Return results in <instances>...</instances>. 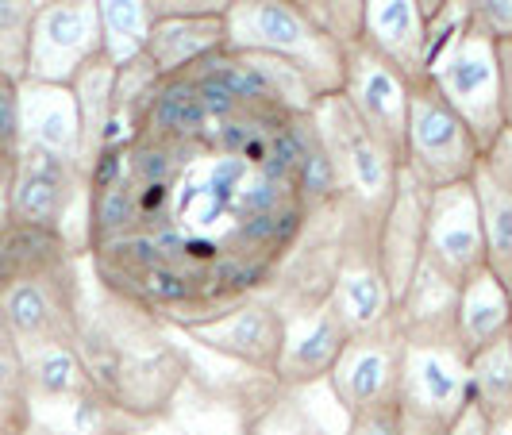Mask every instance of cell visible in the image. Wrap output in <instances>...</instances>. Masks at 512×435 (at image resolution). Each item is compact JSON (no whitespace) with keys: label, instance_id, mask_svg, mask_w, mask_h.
Returning a JSON list of instances; mask_svg holds the SVG:
<instances>
[{"label":"cell","instance_id":"obj_1","mask_svg":"<svg viewBox=\"0 0 512 435\" xmlns=\"http://www.w3.org/2000/svg\"><path fill=\"white\" fill-rule=\"evenodd\" d=\"M85 285L77 274V355L93 382L139 420L166 416L185 378L178 332L151 308L112 293L85 255Z\"/></svg>","mask_w":512,"mask_h":435},{"label":"cell","instance_id":"obj_16","mask_svg":"<svg viewBox=\"0 0 512 435\" xmlns=\"http://www.w3.org/2000/svg\"><path fill=\"white\" fill-rule=\"evenodd\" d=\"M351 335L355 332L343 324V316L335 312L332 301H324L305 316H285V343L282 359H278L282 389H297V385L328 378Z\"/></svg>","mask_w":512,"mask_h":435},{"label":"cell","instance_id":"obj_9","mask_svg":"<svg viewBox=\"0 0 512 435\" xmlns=\"http://www.w3.org/2000/svg\"><path fill=\"white\" fill-rule=\"evenodd\" d=\"M405 335L397 332L393 316L347 339L343 355L335 359L328 382L339 393V401L347 405V412H366L382 409V405H397L401 393V370H405Z\"/></svg>","mask_w":512,"mask_h":435},{"label":"cell","instance_id":"obj_7","mask_svg":"<svg viewBox=\"0 0 512 435\" xmlns=\"http://www.w3.org/2000/svg\"><path fill=\"white\" fill-rule=\"evenodd\" d=\"M478 158H482V147H478L474 131L462 124L459 112L439 97L432 81H416L409 97L401 166L420 185L443 189V185L474 178Z\"/></svg>","mask_w":512,"mask_h":435},{"label":"cell","instance_id":"obj_24","mask_svg":"<svg viewBox=\"0 0 512 435\" xmlns=\"http://www.w3.org/2000/svg\"><path fill=\"white\" fill-rule=\"evenodd\" d=\"M70 89L81 112V170H85L89 158L108 143L116 124V66L101 54L70 81Z\"/></svg>","mask_w":512,"mask_h":435},{"label":"cell","instance_id":"obj_21","mask_svg":"<svg viewBox=\"0 0 512 435\" xmlns=\"http://www.w3.org/2000/svg\"><path fill=\"white\" fill-rule=\"evenodd\" d=\"M224 47H228V24L220 16H166V20H154L143 54L162 77H181L201 58Z\"/></svg>","mask_w":512,"mask_h":435},{"label":"cell","instance_id":"obj_30","mask_svg":"<svg viewBox=\"0 0 512 435\" xmlns=\"http://www.w3.org/2000/svg\"><path fill=\"white\" fill-rule=\"evenodd\" d=\"M89 231H93V247L143 231L131 178L116 181V185H108V189H97V193H89ZM89 255H93V251H89Z\"/></svg>","mask_w":512,"mask_h":435},{"label":"cell","instance_id":"obj_23","mask_svg":"<svg viewBox=\"0 0 512 435\" xmlns=\"http://www.w3.org/2000/svg\"><path fill=\"white\" fill-rule=\"evenodd\" d=\"M208 128H212V120L197 101L193 85L185 77H166L158 97L147 108V116H143L139 135L143 139H162V143H201L205 147Z\"/></svg>","mask_w":512,"mask_h":435},{"label":"cell","instance_id":"obj_15","mask_svg":"<svg viewBox=\"0 0 512 435\" xmlns=\"http://www.w3.org/2000/svg\"><path fill=\"white\" fill-rule=\"evenodd\" d=\"M374 235H378V224H362L359 235L347 247V255H343L332 297H328L335 312L343 316V324L355 335L370 332V328H378L393 316V297H389V285H385L382 266H378Z\"/></svg>","mask_w":512,"mask_h":435},{"label":"cell","instance_id":"obj_43","mask_svg":"<svg viewBox=\"0 0 512 435\" xmlns=\"http://www.w3.org/2000/svg\"><path fill=\"white\" fill-rule=\"evenodd\" d=\"M447 4H451V0H420V8H424V16H428V20H432L436 12H443Z\"/></svg>","mask_w":512,"mask_h":435},{"label":"cell","instance_id":"obj_12","mask_svg":"<svg viewBox=\"0 0 512 435\" xmlns=\"http://www.w3.org/2000/svg\"><path fill=\"white\" fill-rule=\"evenodd\" d=\"M424 258H432L443 274L455 282H470L486 270V231H482V208L470 181H455L432 189L428 197V235H424Z\"/></svg>","mask_w":512,"mask_h":435},{"label":"cell","instance_id":"obj_29","mask_svg":"<svg viewBox=\"0 0 512 435\" xmlns=\"http://www.w3.org/2000/svg\"><path fill=\"white\" fill-rule=\"evenodd\" d=\"M24 382L31 385V397H58V393H74L81 385H93V374L85 370L74 343H47L31 351Z\"/></svg>","mask_w":512,"mask_h":435},{"label":"cell","instance_id":"obj_47","mask_svg":"<svg viewBox=\"0 0 512 435\" xmlns=\"http://www.w3.org/2000/svg\"><path fill=\"white\" fill-rule=\"evenodd\" d=\"M0 143H4V139H0Z\"/></svg>","mask_w":512,"mask_h":435},{"label":"cell","instance_id":"obj_28","mask_svg":"<svg viewBox=\"0 0 512 435\" xmlns=\"http://www.w3.org/2000/svg\"><path fill=\"white\" fill-rule=\"evenodd\" d=\"M470 393L486 420L512 412V339H497L470 355Z\"/></svg>","mask_w":512,"mask_h":435},{"label":"cell","instance_id":"obj_20","mask_svg":"<svg viewBox=\"0 0 512 435\" xmlns=\"http://www.w3.org/2000/svg\"><path fill=\"white\" fill-rule=\"evenodd\" d=\"M262 412L266 409H258L255 401H247L239 393L216 389V385H205L185 374L174 389L166 420L181 435H251Z\"/></svg>","mask_w":512,"mask_h":435},{"label":"cell","instance_id":"obj_37","mask_svg":"<svg viewBox=\"0 0 512 435\" xmlns=\"http://www.w3.org/2000/svg\"><path fill=\"white\" fill-rule=\"evenodd\" d=\"M235 0H151L154 16L166 20V16H228V8Z\"/></svg>","mask_w":512,"mask_h":435},{"label":"cell","instance_id":"obj_8","mask_svg":"<svg viewBox=\"0 0 512 435\" xmlns=\"http://www.w3.org/2000/svg\"><path fill=\"white\" fill-rule=\"evenodd\" d=\"M104 54L97 0H54L35 12L27 39L31 81L70 85L89 62Z\"/></svg>","mask_w":512,"mask_h":435},{"label":"cell","instance_id":"obj_32","mask_svg":"<svg viewBox=\"0 0 512 435\" xmlns=\"http://www.w3.org/2000/svg\"><path fill=\"white\" fill-rule=\"evenodd\" d=\"M470 24L486 31L489 39H512V0H462Z\"/></svg>","mask_w":512,"mask_h":435},{"label":"cell","instance_id":"obj_36","mask_svg":"<svg viewBox=\"0 0 512 435\" xmlns=\"http://www.w3.org/2000/svg\"><path fill=\"white\" fill-rule=\"evenodd\" d=\"M347 435H401V412H397V405L355 412Z\"/></svg>","mask_w":512,"mask_h":435},{"label":"cell","instance_id":"obj_5","mask_svg":"<svg viewBox=\"0 0 512 435\" xmlns=\"http://www.w3.org/2000/svg\"><path fill=\"white\" fill-rule=\"evenodd\" d=\"M362 224H374V220L362 216L355 205H347L343 197L335 205L312 212L305 220L301 239L282 258V266H278L274 282L266 289V297L282 308L285 316H305V312L324 305L332 297V285L339 266H343V255H347V247L359 235Z\"/></svg>","mask_w":512,"mask_h":435},{"label":"cell","instance_id":"obj_22","mask_svg":"<svg viewBox=\"0 0 512 435\" xmlns=\"http://www.w3.org/2000/svg\"><path fill=\"white\" fill-rule=\"evenodd\" d=\"M509 320H512V293L489 270L474 274L470 282H462L455 335H459L466 355H478L482 347L505 339L509 335Z\"/></svg>","mask_w":512,"mask_h":435},{"label":"cell","instance_id":"obj_26","mask_svg":"<svg viewBox=\"0 0 512 435\" xmlns=\"http://www.w3.org/2000/svg\"><path fill=\"white\" fill-rule=\"evenodd\" d=\"M293 135H297V147H301V158H297V170H293V189H297V201L308 216L320 212L339 201V181H335V166L328 158V147L316 131V120L312 112H301L293 116Z\"/></svg>","mask_w":512,"mask_h":435},{"label":"cell","instance_id":"obj_42","mask_svg":"<svg viewBox=\"0 0 512 435\" xmlns=\"http://www.w3.org/2000/svg\"><path fill=\"white\" fill-rule=\"evenodd\" d=\"M486 435H512V412L509 416H493V420H486Z\"/></svg>","mask_w":512,"mask_h":435},{"label":"cell","instance_id":"obj_4","mask_svg":"<svg viewBox=\"0 0 512 435\" xmlns=\"http://www.w3.org/2000/svg\"><path fill=\"white\" fill-rule=\"evenodd\" d=\"M424 81H432L439 97L459 112L462 124L474 131L482 151L505 131L501 77H497V39H489L486 31H478L470 20L428 51Z\"/></svg>","mask_w":512,"mask_h":435},{"label":"cell","instance_id":"obj_2","mask_svg":"<svg viewBox=\"0 0 512 435\" xmlns=\"http://www.w3.org/2000/svg\"><path fill=\"white\" fill-rule=\"evenodd\" d=\"M228 51L282 58L308 81L316 97L343 89L347 43L324 24V16L297 0H235L224 16Z\"/></svg>","mask_w":512,"mask_h":435},{"label":"cell","instance_id":"obj_38","mask_svg":"<svg viewBox=\"0 0 512 435\" xmlns=\"http://www.w3.org/2000/svg\"><path fill=\"white\" fill-rule=\"evenodd\" d=\"M478 162H482V166H486L497 181L512 185V128L501 131V135L489 143L486 151H482V158H478Z\"/></svg>","mask_w":512,"mask_h":435},{"label":"cell","instance_id":"obj_14","mask_svg":"<svg viewBox=\"0 0 512 435\" xmlns=\"http://www.w3.org/2000/svg\"><path fill=\"white\" fill-rule=\"evenodd\" d=\"M81 197H85V174L77 162L39 147H24L16 189H12V208L20 224L58 231Z\"/></svg>","mask_w":512,"mask_h":435},{"label":"cell","instance_id":"obj_13","mask_svg":"<svg viewBox=\"0 0 512 435\" xmlns=\"http://www.w3.org/2000/svg\"><path fill=\"white\" fill-rule=\"evenodd\" d=\"M428 197H432V189L420 185L401 166L397 189H393L382 220H378V235H374V243H378V266H382V278L389 285V297L393 301L405 293V285L412 282V274H416V266L424 258Z\"/></svg>","mask_w":512,"mask_h":435},{"label":"cell","instance_id":"obj_39","mask_svg":"<svg viewBox=\"0 0 512 435\" xmlns=\"http://www.w3.org/2000/svg\"><path fill=\"white\" fill-rule=\"evenodd\" d=\"M497 77H501V116L505 128H512V39L497 43Z\"/></svg>","mask_w":512,"mask_h":435},{"label":"cell","instance_id":"obj_34","mask_svg":"<svg viewBox=\"0 0 512 435\" xmlns=\"http://www.w3.org/2000/svg\"><path fill=\"white\" fill-rule=\"evenodd\" d=\"M35 4L31 0H0V43L20 47L27 54V39H31V24H35Z\"/></svg>","mask_w":512,"mask_h":435},{"label":"cell","instance_id":"obj_44","mask_svg":"<svg viewBox=\"0 0 512 435\" xmlns=\"http://www.w3.org/2000/svg\"><path fill=\"white\" fill-rule=\"evenodd\" d=\"M297 4H308V8H316V0H297ZM316 12H320V8H316ZM324 24H328V20H324Z\"/></svg>","mask_w":512,"mask_h":435},{"label":"cell","instance_id":"obj_11","mask_svg":"<svg viewBox=\"0 0 512 435\" xmlns=\"http://www.w3.org/2000/svg\"><path fill=\"white\" fill-rule=\"evenodd\" d=\"M178 332L208 347V351L224 355V359L278 374V359H282L285 343V312L266 293H255V297H243V301H235V305L208 316L201 324L178 328Z\"/></svg>","mask_w":512,"mask_h":435},{"label":"cell","instance_id":"obj_45","mask_svg":"<svg viewBox=\"0 0 512 435\" xmlns=\"http://www.w3.org/2000/svg\"><path fill=\"white\" fill-rule=\"evenodd\" d=\"M31 4H35V8H43V4H54V0H31Z\"/></svg>","mask_w":512,"mask_h":435},{"label":"cell","instance_id":"obj_31","mask_svg":"<svg viewBox=\"0 0 512 435\" xmlns=\"http://www.w3.org/2000/svg\"><path fill=\"white\" fill-rule=\"evenodd\" d=\"M293 397V405L301 409V416L308 420L312 435H347L351 432V412L339 401V393L332 389L328 378L320 382L297 385V389H285Z\"/></svg>","mask_w":512,"mask_h":435},{"label":"cell","instance_id":"obj_41","mask_svg":"<svg viewBox=\"0 0 512 435\" xmlns=\"http://www.w3.org/2000/svg\"><path fill=\"white\" fill-rule=\"evenodd\" d=\"M124 435H181V432L166 420V416H154V420H139V424Z\"/></svg>","mask_w":512,"mask_h":435},{"label":"cell","instance_id":"obj_10","mask_svg":"<svg viewBox=\"0 0 512 435\" xmlns=\"http://www.w3.org/2000/svg\"><path fill=\"white\" fill-rule=\"evenodd\" d=\"M412 85L416 81H409L389 58L370 51L366 43H347V70H343V89L339 93L355 108L362 124L374 131L397 158L405 147Z\"/></svg>","mask_w":512,"mask_h":435},{"label":"cell","instance_id":"obj_19","mask_svg":"<svg viewBox=\"0 0 512 435\" xmlns=\"http://www.w3.org/2000/svg\"><path fill=\"white\" fill-rule=\"evenodd\" d=\"M16 116H20L27 147L51 151L58 158H70V162L81 166V112H77L70 85L27 81L20 101H16Z\"/></svg>","mask_w":512,"mask_h":435},{"label":"cell","instance_id":"obj_27","mask_svg":"<svg viewBox=\"0 0 512 435\" xmlns=\"http://www.w3.org/2000/svg\"><path fill=\"white\" fill-rule=\"evenodd\" d=\"M97 16H101L104 58L112 66L139 58L151 39L154 20H158L151 0H97Z\"/></svg>","mask_w":512,"mask_h":435},{"label":"cell","instance_id":"obj_17","mask_svg":"<svg viewBox=\"0 0 512 435\" xmlns=\"http://www.w3.org/2000/svg\"><path fill=\"white\" fill-rule=\"evenodd\" d=\"M459 289L462 285L443 274L432 258H420L412 282L393 301V324L405 343H459Z\"/></svg>","mask_w":512,"mask_h":435},{"label":"cell","instance_id":"obj_40","mask_svg":"<svg viewBox=\"0 0 512 435\" xmlns=\"http://www.w3.org/2000/svg\"><path fill=\"white\" fill-rule=\"evenodd\" d=\"M447 435H486V416H482V409L470 405V409L455 420V428H451Z\"/></svg>","mask_w":512,"mask_h":435},{"label":"cell","instance_id":"obj_33","mask_svg":"<svg viewBox=\"0 0 512 435\" xmlns=\"http://www.w3.org/2000/svg\"><path fill=\"white\" fill-rule=\"evenodd\" d=\"M251 435H312V428H308V420L301 416V409L293 405V397L282 389V397L258 416Z\"/></svg>","mask_w":512,"mask_h":435},{"label":"cell","instance_id":"obj_35","mask_svg":"<svg viewBox=\"0 0 512 435\" xmlns=\"http://www.w3.org/2000/svg\"><path fill=\"white\" fill-rule=\"evenodd\" d=\"M320 16L328 20L335 35L343 43H359V31H362V0H316Z\"/></svg>","mask_w":512,"mask_h":435},{"label":"cell","instance_id":"obj_6","mask_svg":"<svg viewBox=\"0 0 512 435\" xmlns=\"http://www.w3.org/2000/svg\"><path fill=\"white\" fill-rule=\"evenodd\" d=\"M474 405L470 355L462 343H409L401 370V435H447Z\"/></svg>","mask_w":512,"mask_h":435},{"label":"cell","instance_id":"obj_18","mask_svg":"<svg viewBox=\"0 0 512 435\" xmlns=\"http://www.w3.org/2000/svg\"><path fill=\"white\" fill-rule=\"evenodd\" d=\"M359 43L389 58L409 81L428 70V16L420 0H362Z\"/></svg>","mask_w":512,"mask_h":435},{"label":"cell","instance_id":"obj_3","mask_svg":"<svg viewBox=\"0 0 512 435\" xmlns=\"http://www.w3.org/2000/svg\"><path fill=\"white\" fill-rule=\"evenodd\" d=\"M312 120H316V131H320L335 166L339 197L378 224L393 189H397L401 158L362 124L355 108L343 101V93L320 97L312 104Z\"/></svg>","mask_w":512,"mask_h":435},{"label":"cell","instance_id":"obj_25","mask_svg":"<svg viewBox=\"0 0 512 435\" xmlns=\"http://www.w3.org/2000/svg\"><path fill=\"white\" fill-rule=\"evenodd\" d=\"M474 193L482 208V231H486V270L512 293V185L497 181L486 166H474Z\"/></svg>","mask_w":512,"mask_h":435},{"label":"cell","instance_id":"obj_46","mask_svg":"<svg viewBox=\"0 0 512 435\" xmlns=\"http://www.w3.org/2000/svg\"><path fill=\"white\" fill-rule=\"evenodd\" d=\"M509 339H512V320H509Z\"/></svg>","mask_w":512,"mask_h":435}]
</instances>
